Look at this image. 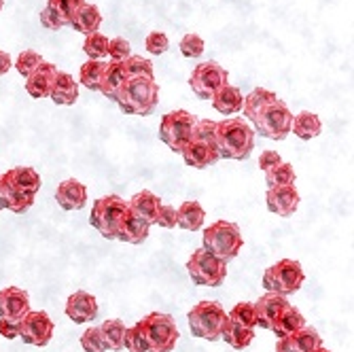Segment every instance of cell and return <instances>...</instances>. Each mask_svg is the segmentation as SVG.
I'll return each instance as SVG.
<instances>
[{
    "label": "cell",
    "mask_w": 354,
    "mask_h": 352,
    "mask_svg": "<svg viewBox=\"0 0 354 352\" xmlns=\"http://www.w3.org/2000/svg\"><path fill=\"white\" fill-rule=\"evenodd\" d=\"M227 318H230V321H236V323L244 325V327H250V329H254V327H257L254 306H252V304H248V302H240V304H236V306H234V310L227 314Z\"/></svg>",
    "instance_id": "obj_40"
},
{
    "label": "cell",
    "mask_w": 354,
    "mask_h": 352,
    "mask_svg": "<svg viewBox=\"0 0 354 352\" xmlns=\"http://www.w3.org/2000/svg\"><path fill=\"white\" fill-rule=\"evenodd\" d=\"M306 282V274L299 261L295 259H280L263 274V289L278 293V295H291L301 289Z\"/></svg>",
    "instance_id": "obj_8"
},
{
    "label": "cell",
    "mask_w": 354,
    "mask_h": 352,
    "mask_svg": "<svg viewBox=\"0 0 354 352\" xmlns=\"http://www.w3.org/2000/svg\"><path fill=\"white\" fill-rule=\"evenodd\" d=\"M53 329L55 325L47 312L28 310L19 323V337L32 346H47L53 337Z\"/></svg>",
    "instance_id": "obj_12"
},
{
    "label": "cell",
    "mask_w": 354,
    "mask_h": 352,
    "mask_svg": "<svg viewBox=\"0 0 354 352\" xmlns=\"http://www.w3.org/2000/svg\"><path fill=\"white\" fill-rule=\"evenodd\" d=\"M0 202H3V208L11 210L15 214H24L32 208V204H35V196L21 194V191L11 187L7 180H3V176H0Z\"/></svg>",
    "instance_id": "obj_26"
},
{
    "label": "cell",
    "mask_w": 354,
    "mask_h": 352,
    "mask_svg": "<svg viewBox=\"0 0 354 352\" xmlns=\"http://www.w3.org/2000/svg\"><path fill=\"white\" fill-rule=\"evenodd\" d=\"M278 100V95L270 89H263V87H254L246 98L242 102V109H244V117L254 121L257 117H259L272 102Z\"/></svg>",
    "instance_id": "obj_27"
},
{
    "label": "cell",
    "mask_w": 354,
    "mask_h": 352,
    "mask_svg": "<svg viewBox=\"0 0 354 352\" xmlns=\"http://www.w3.org/2000/svg\"><path fill=\"white\" fill-rule=\"evenodd\" d=\"M202 240H204V248H208L212 254H216V257L223 261L236 259L244 246L242 232L232 221L210 223V228H206L202 234Z\"/></svg>",
    "instance_id": "obj_3"
},
{
    "label": "cell",
    "mask_w": 354,
    "mask_h": 352,
    "mask_svg": "<svg viewBox=\"0 0 354 352\" xmlns=\"http://www.w3.org/2000/svg\"><path fill=\"white\" fill-rule=\"evenodd\" d=\"M125 79H127V75H125V68H123V62L111 59V62H106V66H104V73H102L98 91L102 95H106L109 100H115V93L123 85Z\"/></svg>",
    "instance_id": "obj_28"
},
{
    "label": "cell",
    "mask_w": 354,
    "mask_h": 352,
    "mask_svg": "<svg viewBox=\"0 0 354 352\" xmlns=\"http://www.w3.org/2000/svg\"><path fill=\"white\" fill-rule=\"evenodd\" d=\"M145 47H147V51H149V53H153V55H162V53H166V51H168L170 41H168V37L164 35V32L155 30V32H151V35H147Z\"/></svg>",
    "instance_id": "obj_46"
},
{
    "label": "cell",
    "mask_w": 354,
    "mask_h": 352,
    "mask_svg": "<svg viewBox=\"0 0 354 352\" xmlns=\"http://www.w3.org/2000/svg\"><path fill=\"white\" fill-rule=\"evenodd\" d=\"M268 210L278 216H291L295 214L299 206V194L295 185H284V187H270L266 194Z\"/></svg>",
    "instance_id": "obj_13"
},
{
    "label": "cell",
    "mask_w": 354,
    "mask_h": 352,
    "mask_svg": "<svg viewBox=\"0 0 354 352\" xmlns=\"http://www.w3.org/2000/svg\"><path fill=\"white\" fill-rule=\"evenodd\" d=\"M183 159L185 164L191 166V168H198V170H204V168H210L214 166L221 155L214 147V142H206V140H196L191 138V142L183 149Z\"/></svg>",
    "instance_id": "obj_14"
},
{
    "label": "cell",
    "mask_w": 354,
    "mask_h": 352,
    "mask_svg": "<svg viewBox=\"0 0 354 352\" xmlns=\"http://www.w3.org/2000/svg\"><path fill=\"white\" fill-rule=\"evenodd\" d=\"M314 352H331V350H327V348H323V346H318V348H316Z\"/></svg>",
    "instance_id": "obj_52"
},
{
    "label": "cell",
    "mask_w": 354,
    "mask_h": 352,
    "mask_svg": "<svg viewBox=\"0 0 354 352\" xmlns=\"http://www.w3.org/2000/svg\"><path fill=\"white\" fill-rule=\"evenodd\" d=\"M187 321L193 337L216 342L221 340V331L227 323V312L218 302H200L187 314Z\"/></svg>",
    "instance_id": "obj_5"
},
{
    "label": "cell",
    "mask_w": 354,
    "mask_h": 352,
    "mask_svg": "<svg viewBox=\"0 0 354 352\" xmlns=\"http://www.w3.org/2000/svg\"><path fill=\"white\" fill-rule=\"evenodd\" d=\"M291 132L301 140H312V138H316L320 132H323V123H320V117L316 113L301 111V113L293 115Z\"/></svg>",
    "instance_id": "obj_29"
},
{
    "label": "cell",
    "mask_w": 354,
    "mask_h": 352,
    "mask_svg": "<svg viewBox=\"0 0 354 352\" xmlns=\"http://www.w3.org/2000/svg\"><path fill=\"white\" fill-rule=\"evenodd\" d=\"M123 348H127V352H147V342L138 323L134 327H125Z\"/></svg>",
    "instance_id": "obj_41"
},
{
    "label": "cell",
    "mask_w": 354,
    "mask_h": 352,
    "mask_svg": "<svg viewBox=\"0 0 354 352\" xmlns=\"http://www.w3.org/2000/svg\"><path fill=\"white\" fill-rule=\"evenodd\" d=\"M3 176V180H7L11 187H15L21 194L28 196H37L39 189H41V176L35 168H28V166H17L13 170H7Z\"/></svg>",
    "instance_id": "obj_23"
},
{
    "label": "cell",
    "mask_w": 354,
    "mask_h": 352,
    "mask_svg": "<svg viewBox=\"0 0 354 352\" xmlns=\"http://www.w3.org/2000/svg\"><path fill=\"white\" fill-rule=\"evenodd\" d=\"M138 325L147 342V352H172L180 340L176 323L170 314L151 312L142 321H138Z\"/></svg>",
    "instance_id": "obj_4"
},
{
    "label": "cell",
    "mask_w": 354,
    "mask_h": 352,
    "mask_svg": "<svg viewBox=\"0 0 354 352\" xmlns=\"http://www.w3.org/2000/svg\"><path fill=\"white\" fill-rule=\"evenodd\" d=\"M100 333H102V340H104V346L106 350H121L123 348V335H125V323L119 321V318H109L100 325Z\"/></svg>",
    "instance_id": "obj_34"
},
{
    "label": "cell",
    "mask_w": 354,
    "mask_h": 352,
    "mask_svg": "<svg viewBox=\"0 0 354 352\" xmlns=\"http://www.w3.org/2000/svg\"><path fill=\"white\" fill-rule=\"evenodd\" d=\"M214 132H216V121L212 119H198L196 125H193V138L196 140L214 142Z\"/></svg>",
    "instance_id": "obj_47"
},
{
    "label": "cell",
    "mask_w": 354,
    "mask_h": 352,
    "mask_svg": "<svg viewBox=\"0 0 354 352\" xmlns=\"http://www.w3.org/2000/svg\"><path fill=\"white\" fill-rule=\"evenodd\" d=\"M214 147L223 159H248L254 149V130L242 119L232 117L216 123L214 132Z\"/></svg>",
    "instance_id": "obj_2"
},
{
    "label": "cell",
    "mask_w": 354,
    "mask_h": 352,
    "mask_svg": "<svg viewBox=\"0 0 354 352\" xmlns=\"http://www.w3.org/2000/svg\"><path fill=\"white\" fill-rule=\"evenodd\" d=\"M187 272L191 280L200 286H210L216 289L227 278V261L218 259L208 248H196L187 261Z\"/></svg>",
    "instance_id": "obj_6"
},
{
    "label": "cell",
    "mask_w": 354,
    "mask_h": 352,
    "mask_svg": "<svg viewBox=\"0 0 354 352\" xmlns=\"http://www.w3.org/2000/svg\"><path fill=\"white\" fill-rule=\"evenodd\" d=\"M3 7H5V0H0V11H3Z\"/></svg>",
    "instance_id": "obj_53"
},
{
    "label": "cell",
    "mask_w": 354,
    "mask_h": 352,
    "mask_svg": "<svg viewBox=\"0 0 354 352\" xmlns=\"http://www.w3.org/2000/svg\"><path fill=\"white\" fill-rule=\"evenodd\" d=\"M0 210H3V202H0Z\"/></svg>",
    "instance_id": "obj_54"
},
{
    "label": "cell",
    "mask_w": 354,
    "mask_h": 352,
    "mask_svg": "<svg viewBox=\"0 0 354 352\" xmlns=\"http://www.w3.org/2000/svg\"><path fill=\"white\" fill-rule=\"evenodd\" d=\"M254 316H257V325L263 327V329H272V325L276 323V318L286 310L288 302L284 295L272 293L268 291L266 295H261L254 304Z\"/></svg>",
    "instance_id": "obj_15"
},
{
    "label": "cell",
    "mask_w": 354,
    "mask_h": 352,
    "mask_svg": "<svg viewBox=\"0 0 354 352\" xmlns=\"http://www.w3.org/2000/svg\"><path fill=\"white\" fill-rule=\"evenodd\" d=\"M102 24V13L95 5H89L85 3L73 17L71 21V28H75L79 35H91V32H98Z\"/></svg>",
    "instance_id": "obj_31"
},
{
    "label": "cell",
    "mask_w": 354,
    "mask_h": 352,
    "mask_svg": "<svg viewBox=\"0 0 354 352\" xmlns=\"http://www.w3.org/2000/svg\"><path fill=\"white\" fill-rule=\"evenodd\" d=\"M11 64H13V59L9 55V51H0V77L11 71Z\"/></svg>",
    "instance_id": "obj_51"
},
{
    "label": "cell",
    "mask_w": 354,
    "mask_h": 352,
    "mask_svg": "<svg viewBox=\"0 0 354 352\" xmlns=\"http://www.w3.org/2000/svg\"><path fill=\"white\" fill-rule=\"evenodd\" d=\"M280 162H282L280 153H276V151H266V153H261V157H259V168H261L263 172H268V170L276 168Z\"/></svg>",
    "instance_id": "obj_50"
},
{
    "label": "cell",
    "mask_w": 354,
    "mask_h": 352,
    "mask_svg": "<svg viewBox=\"0 0 354 352\" xmlns=\"http://www.w3.org/2000/svg\"><path fill=\"white\" fill-rule=\"evenodd\" d=\"M204 49H206V45L200 35H193L191 32V35H185L180 39V51L185 57H200L204 53Z\"/></svg>",
    "instance_id": "obj_44"
},
{
    "label": "cell",
    "mask_w": 354,
    "mask_h": 352,
    "mask_svg": "<svg viewBox=\"0 0 354 352\" xmlns=\"http://www.w3.org/2000/svg\"><path fill=\"white\" fill-rule=\"evenodd\" d=\"M159 204H162V200H159L153 191L149 189H142L140 194H136L130 202H127V208H130L134 214H138L140 219L149 221L153 225V219H155V212L159 208Z\"/></svg>",
    "instance_id": "obj_32"
},
{
    "label": "cell",
    "mask_w": 354,
    "mask_h": 352,
    "mask_svg": "<svg viewBox=\"0 0 354 352\" xmlns=\"http://www.w3.org/2000/svg\"><path fill=\"white\" fill-rule=\"evenodd\" d=\"M66 316L73 323H91L98 316V302L87 291H77L66 302Z\"/></svg>",
    "instance_id": "obj_19"
},
{
    "label": "cell",
    "mask_w": 354,
    "mask_h": 352,
    "mask_svg": "<svg viewBox=\"0 0 354 352\" xmlns=\"http://www.w3.org/2000/svg\"><path fill=\"white\" fill-rule=\"evenodd\" d=\"M19 323L15 318H0V335L7 340H15L19 337Z\"/></svg>",
    "instance_id": "obj_49"
},
{
    "label": "cell",
    "mask_w": 354,
    "mask_h": 352,
    "mask_svg": "<svg viewBox=\"0 0 354 352\" xmlns=\"http://www.w3.org/2000/svg\"><path fill=\"white\" fill-rule=\"evenodd\" d=\"M83 5H85V0H47V5H45V7H49V9L57 15L62 28H66V26H71L75 13H77Z\"/></svg>",
    "instance_id": "obj_36"
},
{
    "label": "cell",
    "mask_w": 354,
    "mask_h": 352,
    "mask_svg": "<svg viewBox=\"0 0 354 352\" xmlns=\"http://www.w3.org/2000/svg\"><path fill=\"white\" fill-rule=\"evenodd\" d=\"M123 68L127 77H153V62L142 57V55H130L127 59H123Z\"/></svg>",
    "instance_id": "obj_39"
},
{
    "label": "cell",
    "mask_w": 354,
    "mask_h": 352,
    "mask_svg": "<svg viewBox=\"0 0 354 352\" xmlns=\"http://www.w3.org/2000/svg\"><path fill=\"white\" fill-rule=\"evenodd\" d=\"M266 185L268 187H284V185H295V168L288 162H280L276 168L266 172Z\"/></svg>",
    "instance_id": "obj_38"
},
{
    "label": "cell",
    "mask_w": 354,
    "mask_h": 352,
    "mask_svg": "<svg viewBox=\"0 0 354 352\" xmlns=\"http://www.w3.org/2000/svg\"><path fill=\"white\" fill-rule=\"evenodd\" d=\"M132 55V47L130 43H127L125 39L117 37V39H111L109 41V57L115 59V62H123Z\"/></svg>",
    "instance_id": "obj_48"
},
{
    "label": "cell",
    "mask_w": 354,
    "mask_h": 352,
    "mask_svg": "<svg viewBox=\"0 0 354 352\" xmlns=\"http://www.w3.org/2000/svg\"><path fill=\"white\" fill-rule=\"evenodd\" d=\"M301 327H306V318H304V314H301L295 306L288 304L286 310L276 318V323L272 325L270 331H274L276 337L280 340V337H286V335H291V333L299 331Z\"/></svg>",
    "instance_id": "obj_30"
},
{
    "label": "cell",
    "mask_w": 354,
    "mask_h": 352,
    "mask_svg": "<svg viewBox=\"0 0 354 352\" xmlns=\"http://www.w3.org/2000/svg\"><path fill=\"white\" fill-rule=\"evenodd\" d=\"M104 66H106V62H102V59H87L83 66H81V71H79L81 85H85L91 91H98V85H100Z\"/></svg>",
    "instance_id": "obj_35"
},
{
    "label": "cell",
    "mask_w": 354,
    "mask_h": 352,
    "mask_svg": "<svg viewBox=\"0 0 354 352\" xmlns=\"http://www.w3.org/2000/svg\"><path fill=\"white\" fill-rule=\"evenodd\" d=\"M81 346L85 352H106L100 327H89L83 335H81Z\"/></svg>",
    "instance_id": "obj_43"
},
{
    "label": "cell",
    "mask_w": 354,
    "mask_h": 352,
    "mask_svg": "<svg viewBox=\"0 0 354 352\" xmlns=\"http://www.w3.org/2000/svg\"><path fill=\"white\" fill-rule=\"evenodd\" d=\"M318 346H323L320 333L306 325L291 335L280 337L276 342V352H314Z\"/></svg>",
    "instance_id": "obj_16"
},
{
    "label": "cell",
    "mask_w": 354,
    "mask_h": 352,
    "mask_svg": "<svg viewBox=\"0 0 354 352\" xmlns=\"http://www.w3.org/2000/svg\"><path fill=\"white\" fill-rule=\"evenodd\" d=\"M113 102H117L125 115L149 117L155 113L159 102V85L149 77H127L117 89Z\"/></svg>",
    "instance_id": "obj_1"
},
{
    "label": "cell",
    "mask_w": 354,
    "mask_h": 352,
    "mask_svg": "<svg viewBox=\"0 0 354 352\" xmlns=\"http://www.w3.org/2000/svg\"><path fill=\"white\" fill-rule=\"evenodd\" d=\"M55 73H57L55 64L43 59L39 66L26 77V91H28V95H32L35 100L49 98V89H51Z\"/></svg>",
    "instance_id": "obj_17"
},
{
    "label": "cell",
    "mask_w": 354,
    "mask_h": 352,
    "mask_svg": "<svg viewBox=\"0 0 354 352\" xmlns=\"http://www.w3.org/2000/svg\"><path fill=\"white\" fill-rule=\"evenodd\" d=\"M206 221V210L202 208L200 202H183L176 208V225L185 232H198L202 230Z\"/></svg>",
    "instance_id": "obj_25"
},
{
    "label": "cell",
    "mask_w": 354,
    "mask_h": 352,
    "mask_svg": "<svg viewBox=\"0 0 354 352\" xmlns=\"http://www.w3.org/2000/svg\"><path fill=\"white\" fill-rule=\"evenodd\" d=\"M291 123H293V113L288 111V106L278 98L252 121V125H254L252 130L266 138H272V140H284L288 134H291Z\"/></svg>",
    "instance_id": "obj_10"
},
{
    "label": "cell",
    "mask_w": 354,
    "mask_h": 352,
    "mask_svg": "<svg viewBox=\"0 0 354 352\" xmlns=\"http://www.w3.org/2000/svg\"><path fill=\"white\" fill-rule=\"evenodd\" d=\"M41 62H43V57H41V53H39V51L28 49V51H21V53L17 55L15 68H17V73H19L21 77H28L32 71H35V68L39 66Z\"/></svg>",
    "instance_id": "obj_42"
},
{
    "label": "cell",
    "mask_w": 354,
    "mask_h": 352,
    "mask_svg": "<svg viewBox=\"0 0 354 352\" xmlns=\"http://www.w3.org/2000/svg\"><path fill=\"white\" fill-rule=\"evenodd\" d=\"M83 53L89 59H102V57H106L109 55V37L102 35V32H91V35H85Z\"/></svg>",
    "instance_id": "obj_37"
},
{
    "label": "cell",
    "mask_w": 354,
    "mask_h": 352,
    "mask_svg": "<svg viewBox=\"0 0 354 352\" xmlns=\"http://www.w3.org/2000/svg\"><path fill=\"white\" fill-rule=\"evenodd\" d=\"M153 225L166 228V230L176 228V208L172 204H159L155 219H153Z\"/></svg>",
    "instance_id": "obj_45"
},
{
    "label": "cell",
    "mask_w": 354,
    "mask_h": 352,
    "mask_svg": "<svg viewBox=\"0 0 354 352\" xmlns=\"http://www.w3.org/2000/svg\"><path fill=\"white\" fill-rule=\"evenodd\" d=\"M55 200L64 210H81L87 204V187L77 178L62 180L55 189Z\"/></svg>",
    "instance_id": "obj_21"
},
{
    "label": "cell",
    "mask_w": 354,
    "mask_h": 352,
    "mask_svg": "<svg viewBox=\"0 0 354 352\" xmlns=\"http://www.w3.org/2000/svg\"><path fill=\"white\" fill-rule=\"evenodd\" d=\"M49 98H51V102L62 104V106L75 104L79 98V85H77L75 77L64 71H57L53 77L51 89H49Z\"/></svg>",
    "instance_id": "obj_22"
},
{
    "label": "cell",
    "mask_w": 354,
    "mask_h": 352,
    "mask_svg": "<svg viewBox=\"0 0 354 352\" xmlns=\"http://www.w3.org/2000/svg\"><path fill=\"white\" fill-rule=\"evenodd\" d=\"M198 117L191 115L189 111H172L162 117L159 123V140H162L168 149L174 153H183V149L193 138V125H196Z\"/></svg>",
    "instance_id": "obj_9"
},
{
    "label": "cell",
    "mask_w": 354,
    "mask_h": 352,
    "mask_svg": "<svg viewBox=\"0 0 354 352\" xmlns=\"http://www.w3.org/2000/svg\"><path fill=\"white\" fill-rule=\"evenodd\" d=\"M30 310V297L19 286L0 289V318H15L21 321Z\"/></svg>",
    "instance_id": "obj_18"
},
{
    "label": "cell",
    "mask_w": 354,
    "mask_h": 352,
    "mask_svg": "<svg viewBox=\"0 0 354 352\" xmlns=\"http://www.w3.org/2000/svg\"><path fill=\"white\" fill-rule=\"evenodd\" d=\"M227 83H230L227 68H223L218 62H210V59L198 64L189 77V87L200 100H210L214 91Z\"/></svg>",
    "instance_id": "obj_11"
},
{
    "label": "cell",
    "mask_w": 354,
    "mask_h": 352,
    "mask_svg": "<svg viewBox=\"0 0 354 352\" xmlns=\"http://www.w3.org/2000/svg\"><path fill=\"white\" fill-rule=\"evenodd\" d=\"M210 100H212L214 111H218L221 115L227 117V115H236V113L242 111L244 95H242V91L238 87L227 83V85H223L221 89H216Z\"/></svg>",
    "instance_id": "obj_24"
},
{
    "label": "cell",
    "mask_w": 354,
    "mask_h": 352,
    "mask_svg": "<svg viewBox=\"0 0 354 352\" xmlns=\"http://www.w3.org/2000/svg\"><path fill=\"white\" fill-rule=\"evenodd\" d=\"M125 210H127V202L123 198H119V196L98 198L91 206L89 225L95 232H100L102 238L117 240V230H119V223H121Z\"/></svg>",
    "instance_id": "obj_7"
},
{
    "label": "cell",
    "mask_w": 354,
    "mask_h": 352,
    "mask_svg": "<svg viewBox=\"0 0 354 352\" xmlns=\"http://www.w3.org/2000/svg\"><path fill=\"white\" fill-rule=\"evenodd\" d=\"M221 340L227 342L236 350H244L254 340V331L250 327H244V325H240L236 321H230V318H227V323H225V327L221 331Z\"/></svg>",
    "instance_id": "obj_33"
},
{
    "label": "cell",
    "mask_w": 354,
    "mask_h": 352,
    "mask_svg": "<svg viewBox=\"0 0 354 352\" xmlns=\"http://www.w3.org/2000/svg\"><path fill=\"white\" fill-rule=\"evenodd\" d=\"M149 230H151V223L140 219L138 214H134L130 208H127L119 223L117 240L127 242V244H142L149 238Z\"/></svg>",
    "instance_id": "obj_20"
}]
</instances>
